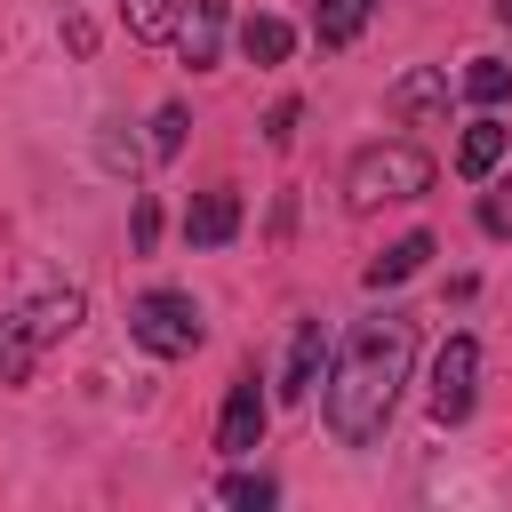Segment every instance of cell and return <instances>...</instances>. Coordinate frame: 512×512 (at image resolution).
I'll return each instance as SVG.
<instances>
[{"mask_svg": "<svg viewBox=\"0 0 512 512\" xmlns=\"http://www.w3.org/2000/svg\"><path fill=\"white\" fill-rule=\"evenodd\" d=\"M408 360H416V320H400V312L360 320L344 336V352L328 368V392H320V416H328V432L344 448H368L384 432V416H392V400L408 384Z\"/></svg>", "mask_w": 512, "mask_h": 512, "instance_id": "obj_1", "label": "cell"}, {"mask_svg": "<svg viewBox=\"0 0 512 512\" xmlns=\"http://www.w3.org/2000/svg\"><path fill=\"white\" fill-rule=\"evenodd\" d=\"M368 16H376V0H320V8H312V40H320V48H352Z\"/></svg>", "mask_w": 512, "mask_h": 512, "instance_id": "obj_10", "label": "cell"}, {"mask_svg": "<svg viewBox=\"0 0 512 512\" xmlns=\"http://www.w3.org/2000/svg\"><path fill=\"white\" fill-rule=\"evenodd\" d=\"M464 96H472V104H504V96H512V64H504V56H472V64H464Z\"/></svg>", "mask_w": 512, "mask_h": 512, "instance_id": "obj_15", "label": "cell"}, {"mask_svg": "<svg viewBox=\"0 0 512 512\" xmlns=\"http://www.w3.org/2000/svg\"><path fill=\"white\" fill-rule=\"evenodd\" d=\"M472 384H480V344L472 336H448L440 360H432V416L440 424H464L472 416Z\"/></svg>", "mask_w": 512, "mask_h": 512, "instance_id": "obj_5", "label": "cell"}, {"mask_svg": "<svg viewBox=\"0 0 512 512\" xmlns=\"http://www.w3.org/2000/svg\"><path fill=\"white\" fill-rule=\"evenodd\" d=\"M128 232H136V248L160 240V208H152V192H136V224H128Z\"/></svg>", "mask_w": 512, "mask_h": 512, "instance_id": "obj_20", "label": "cell"}, {"mask_svg": "<svg viewBox=\"0 0 512 512\" xmlns=\"http://www.w3.org/2000/svg\"><path fill=\"white\" fill-rule=\"evenodd\" d=\"M176 48H184V64H216V48H224V0H192V16L176 24Z\"/></svg>", "mask_w": 512, "mask_h": 512, "instance_id": "obj_8", "label": "cell"}, {"mask_svg": "<svg viewBox=\"0 0 512 512\" xmlns=\"http://www.w3.org/2000/svg\"><path fill=\"white\" fill-rule=\"evenodd\" d=\"M384 104H392V112H440V104H448V72H440V64H416V72L392 80Z\"/></svg>", "mask_w": 512, "mask_h": 512, "instance_id": "obj_11", "label": "cell"}, {"mask_svg": "<svg viewBox=\"0 0 512 512\" xmlns=\"http://www.w3.org/2000/svg\"><path fill=\"white\" fill-rule=\"evenodd\" d=\"M120 24H128L136 40H160V32L176 24V0H120Z\"/></svg>", "mask_w": 512, "mask_h": 512, "instance_id": "obj_16", "label": "cell"}, {"mask_svg": "<svg viewBox=\"0 0 512 512\" xmlns=\"http://www.w3.org/2000/svg\"><path fill=\"white\" fill-rule=\"evenodd\" d=\"M72 328H80V288H40L32 304H16V312L0 320V384H24L32 360H40L56 336H72Z\"/></svg>", "mask_w": 512, "mask_h": 512, "instance_id": "obj_2", "label": "cell"}, {"mask_svg": "<svg viewBox=\"0 0 512 512\" xmlns=\"http://www.w3.org/2000/svg\"><path fill=\"white\" fill-rule=\"evenodd\" d=\"M416 192H432V152H416V144H368L344 168V208L352 216H368L384 200H416Z\"/></svg>", "mask_w": 512, "mask_h": 512, "instance_id": "obj_3", "label": "cell"}, {"mask_svg": "<svg viewBox=\"0 0 512 512\" xmlns=\"http://www.w3.org/2000/svg\"><path fill=\"white\" fill-rule=\"evenodd\" d=\"M424 256H432V232H408V240H392V248H384L360 280H368V288H400L408 272H424Z\"/></svg>", "mask_w": 512, "mask_h": 512, "instance_id": "obj_12", "label": "cell"}, {"mask_svg": "<svg viewBox=\"0 0 512 512\" xmlns=\"http://www.w3.org/2000/svg\"><path fill=\"white\" fill-rule=\"evenodd\" d=\"M320 352H328V344H320V320H304V328H296V352H288V376H280L288 400H304V392L320 384Z\"/></svg>", "mask_w": 512, "mask_h": 512, "instance_id": "obj_13", "label": "cell"}, {"mask_svg": "<svg viewBox=\"0 0 512 512\" xmlns=\"http://www.w3.org/2000/svg\"><path fill=\"white\" fill-rule=\"evenodd\" d=\"M128 336H136L152 360H184V352H200L208 320H200V304H192L184 288H144V296L128 304Z\"/></svg>", "mask_w": 512, "mask_h": 512, "instance_id": "obj_4", "label": "cell"}, {"mask_svg": "<svg viewBox=\"0 0 512 512\" xmlns=\"http://www.w3.org/2000/svg\"><path fill=\"white\" fill-rule=\"evenodd\" d=\"M232 232H240V192H200L184 208V240L192 248H224Z\"/></svg>", "mask_w": 512, "mask_h": 512, "instance_id": "obj_7", "label": "cell"}, {"mask_svg": "<svg viewBox=\"0 0 512 512\" xmlns=\"http://www.w3.org/2000/svg\"><path fill=\"white\" fill-rule=\"evenodd\" d=\"M152 152H160V160L184 152V104H160V120H152Z\"/></svg>", "mask_w": 512, "mask_h": 512, "instance_id": "obj_18", "label": "cell"}, {"mask_svg": "<svg viewBox=\"0 0 512 512\" xmlns=\"http://www.w3.org/2000/svg\"><path fill=\"white\" fill-rule=\"evenodd\" d=\"M264 416H272V408H264L256 376H240V384L224 392V416H216V448H224V456H248V448L264 440Z\"/></svg>", "mask_w": 512, "mask_h": 512, "instance_id": "obj_6", "label": "cell"}, {"mask_svg": "<svg viewBox=\"0 0 512 512\" xmlns=\"http://www.w3.org/2000/svg\"><path fill=\"white\" fill-rule=\"evenodd\" d=\"M480 224H488L496 240H512V184H496V192L480 200Z\"/></svg>", "mask_w": 512, "mask_h": 512, "instance_id": "obj_19", "label": "cell"}, {"mask_svg": "<svg viewBox=\"0 0 512 512\" xmlns=\"http://www.w3.org/2000/svg\"><path fill=\"white\" fill-rule=\"evenodd\" d=\"M240 48H248V64H288L296 32H288L280 16H248V24H240Z\"/></svg>", "mask_w": 512, "mask_h": 512, "instance_id": "obj_14", "label": "cell"}, {"mask_svg": "<svg viewBox=\"0 0 512 512\" xmlns=\"http://www.w3.org/2000/svg\"><path fill=\"white\" fill-rule=\"evenodd\" d=\"M504 144H512V128H504V120H488V112H480V120H472V128H464V144H456V176H488V168H496V160H504Z\"/></svg>", "mask_w": 512, "mask_h": 512, "instance_id": "obj_9", "label": "cell"}, {"mask_svg": "<svg viewBox=\"0 0 512 512\" xmlns=\"http://www.w3.org/2000/svg\"><path fill=\"white\" fill-rule=\"evenodd\" d=\"M216 496H224V504H240V512H264V504H272V496H280V488H272V480H264V472H232V480H224V488H216Z\"/></svg>", "mask_w": 512, "mask_h": 512, "instance_id": "obj_17", "label": "cell"}, {"mask_svg": "<svg viewBox=\"0 0 512 512\" xmlns=\"http://www.w3.org/2000/svg\"><path fill=\"white\" fill-rule=\"evenodd\" d=\"M496 8H504V16H512V0H496Z\"/></svg>", "mask_w": 512, "mask_h": 512, "instance_id": "obj_21", "label": "cell"}]
</instances>
